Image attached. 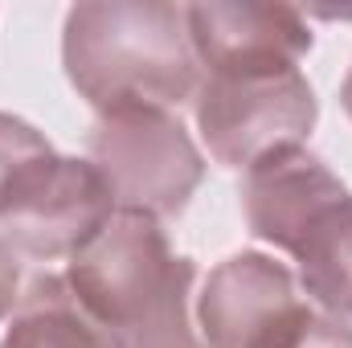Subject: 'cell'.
<instances>
[{
  "label": "cell",
  "mask_w": 352,
  "mask_h": 348,
  "mask_svg": "<svg viewBox=\"0 0 352 348\" xmlns=\"http://www.w3.org/2000/svg\"><path fill=\"white\" fill-rule=\"evenodd\" d=\"M62 66L98 115L173 111L197 94V54L184 4L87 0L66 12Z\"/></svg>",
  "instance_id": "6da1fadb"
},
{
  "label": "cell",
  "mask_w": 352,
  "mask_h": 348,
  "mask_svg": "<svg viewBox=\"0 0 352 348\" xmlns=\"http://www.w3.org/2000/svg\"><path fill=\"white\" fill-rule=\"evenodd\" d=\"M192 115L217 164L250 168L270 152L303 148L320 119V102L303 70L205 74L192 94Z\"/></svg>",
  "instance_id": "7a4b0ae2"
},
{
  "label": "cell",
  "mask_w": 352,
  "mask_h": 348,
  "mask_svg": "<svg viewBox=\"0 0 352 348\" xmlns=\"http://www.w3.org/2000/svg\"><path fill=\"white\" fill-rule=\"evenodd\" d=\"M90 164L107 176L119 209L152 217L184 213L205 180V156L173 111H111L90 127Z\"/></svg>",
  "instance_id": "3957f363"
},
{
  "label": "cell",
  "mask_w": 352,
  "mask_h": 348,
  "mask_svg": "<svg viewBox=\"0 0 352 348\" xmlns=\"http://www.w3.org/2000/svg\"><path fill=\"white\" fill-rule=\"evenodd\" d=\"M119 201L90 160L41 156L0 197V234L29 259H74L115 217Z\"/></svg>",
  "instance_id": "277c9868"
},
{
  "label": "cell",
  "mask_w": 352,
  "mask_h": 348,
  "mask_svg": "<svg viewBox=\"0 0 352 348\" xmlns=\"http://www.w3.org/2000/svg\"><path fill=\"white\" fill-rule=\"evenodd\" d=\"M176 262L160 217L144 209H115V217L70 259L66 283L90 316L123 340L164 295Z\"/></svg>",
  "instance_id": "5b68a950"
},
{
  "label": "cell",
  "mask_w": 352,
  "mask_h": 348,
  "mask_svg": "<svg viewBox=\"0 0 352 348\" xmlns=\"http://www.w3.org/2000/svg\"><path fill=\"white\" fill-rule=\"evenodd\" d=\"M188 41L205 74H270L299 70L311 50V25L291 4L258 0H209L184 4Z\"/></svg>",
  "instance_id": "8992f818"
},
{
  "label": "cell",
  "mask_w": 352,
  "mask_h": 348,
  "mask_svg": "<svg viewBox=\"0 0 352 348\" xmlns=\"http://www.w3.org/2000/svg\"><path fill=\"white\" fill-rule=\"evenodd\" d=\"M349 197V184L307 148L270 152L242 176V209L250 234L287 254H295L299 242Z\"/></svg>",
  "instance_id": "52a82bcc"
},
{
  "label": "cell",
  "mask_w": 352,
  "mask_h": 348,
  "mask_svg": "<svg viewBox=\"0 0 352 348\" xmlns=\"http://www.w3.org/2000/svg\"><path fill=\"white\" fill-rule=\"evenodd\" d=\"M295 303V274L258 250H242L209 270L197 295V328L209 348H250Z\"/></svg>",
  "instance_id": "ba28073f"
},
{
  "label": "cell",
  "mask_w": 352,
  "mask_h": 348,
  "mask_svg": "<svg viewBox=\"0 0 352 348\" xmlns=\"http://www.w3.org/2000/svg\"><path fill=\"white\" fill-rule=\"evenodd\" d=\"M0 348H123V340L90 316L66 274H37L16 299Z\"/></svg>",
  "instance_id": "9c48e42d"
},
{
  "label": "cell",
  "mask_w": 352,
  "mask_h": 348,
  "mask_svg": "<svg viewBox=\"0 0 352 348\" xmlns=\"http://www.w3.org/2000/svg\"><path fill=\"white\" fill-rule=\"evenodd\" d=\"M299 262V287L307 291V299L336 316L352 320V197L344 205H336L291 254Z\"/></svg>",
  "instance_id": "30bf717a"
},
{
  "label": "cell",
  "mask_w": 352,
  "mask_h": 348,
  "mask_svg": "<svg viewBox=\"0 0 352 348\" xmlns=\"http://www.w3.org/2000/svg\"><path fill=\"white\" fill-rule=\"evenodd\" d=\"M192 279H197L192 259H180L173 283L148 307V316L123 336V348H209L205 336H201V328L192 324V307H188Z\"/></svg>",
  "instance_id": "8fae6325"
},
{
  "label": "cell",
  "mask_w": 352,
  "mask_h": 348,
  "mask_svg": "<svg viewBox=\"0 0 352 348\" xmlns=\"http://www.w3.org/2000/svg\"><path fill=\"white\" fill-rule=\"evenodd\" d=\"M250 348H352V328L299 299Z\"/></svg>",
  "instance_id": "7c38bea8"
},
{
  "label": "cell",
  "mask_w": 352,
  "mask_h": 348,
  "mask_svg": "<svg viewBox=\"0 0 352 348\" xmlns=\"http://www.w3.org/2000/svg\"><path fill=\"white\" fill-rule=\"evenodd\" d=\"M50 152H54V144H50L33 123H25V119L0 111V197H4V188L25 173L29 164H37V160L50 156Z\"/></svg>",
  "instance_id": "4fadbf2b"
},
{
  "label": "cell",
  "mask_w": 352,
  "mask_h": 348,
  "mask_svg": "<svg viewBox=\"0 0 352 348\" xmlns=\"http://www.w3.org/2000/svg\"><path fill=\"white\" fill-rule=\"evenodd\" d=\"M16 299H21V262L8 238L0 234V320L16 307Z\"/></svg>",
  "instance_id": "5bb4252c"
},
{
  "label": "cell",
  "mask_w": 352,
  "mask_h": 348,
  "mask_svg": "<svg viewBox=\"0 0 352 348\" xmlns=\"http://www.w3.org/2000/svg\"><path fill=\"white\" fill-rule=\"evenodd\" d=\"M340 102H344V111H349V119H352V70H349V78H344V87H340Z\"/></svg>",
  "instance_id": "9a60e30c"
}]
</instances>
